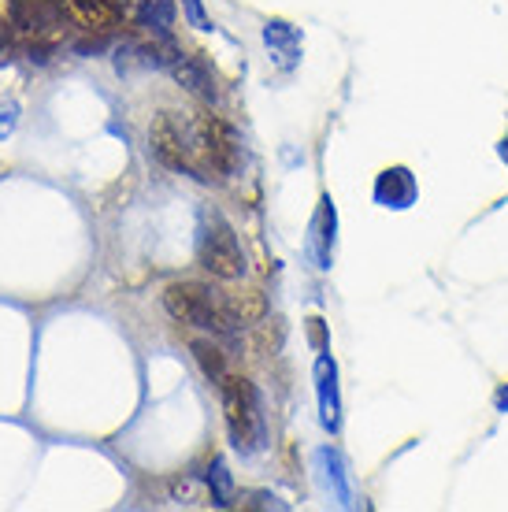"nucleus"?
<instances>
[{"mask_svg": "<svg viewBox=\"0 0 508 512\" xmlns=\"http://www.w3.org/2000/svg\"><path fill=\"white\" fill-rule=\"evenodd\" d=\"M178 138H182V175L212 182L234 175L242 164L238 134L219 116H204V112L201 116H178Z\"/></svg>", "mask_w": 508, "mask_h": 512, "instance_id": "nucleus-1", "label": "nucleus"}, {"mask_svg": "<svg viewBox=\"0 0 508 512\" xmlns=\"http://www.w3.org/2000/svg\"><path fill=\"white\" fill-rule=\"evenodd\" d=\"M216 390L223 397V420H227L234 449L245 453V457L260 453L267 446V423H264V405H260L256 386L245 375H227Z\"/></svg>", "mask_w": 508, "mask_h": 512, "instance_id": "nucleus-2", "label": "nucleus"}, {"mask_svg": "<svg viewBox=\"0 0 508 512\" xmlns=\"http://www.w3.org/2000/svg\"><path fill=\"white\" fill-rule=\"evenodd\" d=\"M164 308L171 320L186 323V327L212 331V334H219V338H227V334L238 331L227 312V294H216L208 282H193V279L171 282L164 290Z\"/></svg>", "mask_w": 508, "mask_h": 512, "instance_id": "nucleus-3", "label": "nucleus"}, {"mask_svg": "<svg viewBox=\"0 0 508 512\" xmlns=\"http://www.w3.org/2000/svg\"><path fill=\"white\" fill-rule=\"evenodd\" d=\"M197 264H201L212 279H242L245 275V253L234 227L227 223L223 212L204 208L201 227H197Z\"/></svg>", "mask_w": 508, "mask_h": 512, "instance_id": "nucleus-4", "label": "nucleus"}, {"mask_svg": "<svg viewBox=\"0 0 508 512\" xmlns=\"http://www.w3.org/2000/svg\"><path fill=\"white\" fill-rule=\"evenodd\" d=\"M64 0H8V19L34 41H56L64 30Z\"/></svg>", "mask_w": 508, "mask_h": 512, "instance_id": "nucleus-5", "label": "nucleus"}, {"mask_svg": "<svg viewBox=\"0 0 508 512\" xmlns=\"http://www.w3.org/2000/svg\"><path fill=\"white\" fill-rule=\"evenodd\" d=\"M416 197H420V182H416V175L405 164L379 171V179H375V205L379 208L405 212V208L416 205Z\"/></svg>", "mask_w": 508, "mask_h": 512, "instance_id": "nucleus-6", "label": "nucleus"}, {"mask_svg": "<svg viewBox=\"0 0 508 512\" xmlns=\"http://www.w3.org/2000/svg\"><path fill=\"white\" fill-rule=\"evenodd\" d=\"M316 397H319V423L338 435V427H342V394H338V364H334L331 353H319L316 357Z\"/></svg>", "mask_w": 508, "mask_h": 512, "instance_id": "nucleus-7", "label": "nucleus"}, {"mask_svg": "<svg viewBox=\"0 0 508 512\" xmlns=\"http://www.w3.org/2000/svg\"><path fill=\"white\" fill-rule=\"evenodd\" d=\"M67 19L89 34H108L112 26L123 23L127 0H64Z\"/></svg>", "mask_w": 508, "mask_h": 512, "instance_id": "nucleus-8", "label": "nucleus"}, {"mask_svg": "<svg viewBox=\"0 0 508 512\" xmlns=\"http://www.w3.org/2000/svg\"><path fill=\"white\" fill-rule=\"evenodd\" d=\"M334 231H338V212H334V201L331 197H323L319 201V212L312 219V227H308V256H312V264L319 271H331L334 264Z\"/></svg>", "mask_w": 508, "mask_h": 512, "instance_id": "nucleus-9", "label": "nucleus"}, {"mask_svg": "<svg viewBox=\"0 0 508 512\" xmlns=\"http://www.w3.org/2000/svg\"><path fill=\"white\" fill-rule=\"evenodd\" d=\"M316 472H319V483H323V490L331 494L338 505H356L353 501V479H349V468H345V461H342V453L338 449H331V446H323V449H316Z\"/></svg>", "mask_w": 508, "mask_h": 512, "instance_id": "nucleus-10", "label": "nucleus"}, {"mask_svg": "<svg viewBox=\"0 0 508 512\" xmlns=\"http://www.w3.org/2000/svg\"><path fill=\"white\" fill-rule=\"evenodd\" d=\"M164 49H167L164 64L171 67V75H175L190 93H197V97H204V101H212V97H216V78L204 71L201 60H197V56H182L175 45H164Z\"/></svg>", "mask_w": 508, "mask_h": 512, "instance_id": "nucleus-11", "label": "nucleus"}, {"mask_svg": "<svg viewBox=\"0 0 508 512\" xmlns=\"http://www.w3.org/2000/svg\"><path fill=\"white\" fill-rule=\"evenodd\" d=\"M264 41L267 49L279 56L282 67H293L297 64V56H301V38H297V30L290 23H282V19H271L264 26Z\"/></svg>", "mask_w": 508, "mask_h": 512, "instance_id": "nucleus-12", "label": "nucleus"}, {"mask_svg": "<svg viewBox=\"0 0 508 512\" xmlns=\"http://www.w3.org/2000/svg\"><path fill=\"white\" fill-rule=\"evenodd\" d=\"M190 349H193V357H197L201 372L208 375V383H212V386H219L230 375L227 353H223V349H219L216 342H208V338H197V342H193Z\"/></svg>", "mask_w": 508, "mask_h": 512, "instance_id": "nucleus-13", "label": "nucleus"}, {"mask_svg": "<svg viewBox=\"0 0 508 512\" xmlns=\"http://www.w3.org/2000/svg\"><path fill=\"white\" fill-rule=\"evenodd\" d=\"M227 312L234 327H249L267 312V301L256 290H245V294H227Z\"/></svg>", "mask_w": 508, "mask_h": 512, "instance_id": "nucleus-14", "label": "nucleus"}, {"mask_svg": "<svg viewBox=\"0 0 508 512\" xmlns=\"http://www.w3.org/2000/svg\"><path fill=\"white\" fill-rule=\"evenodd\" d=\"M138 19L156 34H167L175 26V0H138Z\"/></svg>", "mask_w": 508, "mask_h": 512, "instance_id": "nucleus-15", "label": "nucleus"}, {"mask_svg": "<svg viewBox=\"0 0 508 512\" xmlns=\"http://www.w3.org/2000/svg\"><path fill=\"white\" fill-rule=\"evenodd\" d=\"M208 487H212V501H216V505H230L234 483H230V472L223 461H212V468H208Z\"/></svg>", "mask_w": 508, "mask_h": 512, "instance_id": "nucleus-16", "label": "nucleus"}, {"mask_svg": "<svg viewBox=\"0 0 508 512\" xmlns=\"http://www.w3.org/2000/svg\"><path fill=\"white\" fill-rule=\"evenodd\" d=\"M15 123H19V104H15V101H4V104H0V141L12 134Z\"/></svg>", "mask_w": 508, "mask_h": 512, "instance_id": "nucleus-17", "label": "nucleus"}, {"mask_svg": "<svg viewBox=\"0 0 508 512\" xmlns=\"http://www.w3.org/2000/svg\"><path fill=\"white\" fill-rule=\"evenodd\" d=\"M182 8H186V19H190L197 30H212V19L204 15V4L201 0H182Z\"/></svg>", "mask_w": 508, "mask_h": 512, "instance_id": "nucleus-18", "label": "nucleus"}, {"mask_svg": "<svg viewBox=\"0 0 508 512\" xmlns=\"http://www.w3.org/2000/svg\"><path fill=\"white\" fill-rule=\"evenodd\" d=\"M249 509H286V501H279L275 494H249V501H242Z\"/></svg>", "mask_w": 508, "mask_h": 512, "instance_id": "nucleus-19", "label": "nucleus"}, {"mask_svg": "<svg viewBox=\"0 0 508 512\" xmlns=\"http://www.w3.org/2000/svg\"><path fill=\"white\" fill-rule=\"evenodd\" d=\"M494 409H497V412H508V383L497 386V394H494Z\"/></svg>", "mask_w": 508, "mask_h": 512, "instance_id": "nucleus-20", "label": "nucleus"}, {"mask_svg": "<svg viewBox=\"0 0 508 512\" xmlns=\"http://www.w3.org/2000/svg\"><path fill=\"white\" fill-rule=\"evenodd\" d=\"M497 156H501V164L508 167V134L501 141H497Z\"/></svg>", "mask_w": 508, "mask_h": 512, "instance_id": "nucleus-21", "label": "nucleus"}]
</instances>
